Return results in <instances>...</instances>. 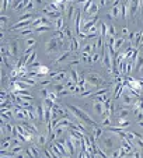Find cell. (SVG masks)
Listing matches in <instances>:
<instances>
[{"label":"cell","instance_id":"681fc988","mask_svg":"<svg viewBox=\"0 0 143 158\" xmlns=\"http://www.w3.org/2000/svg\"><path fill=\"white\" fill-rule=\"evenodd\" d=\"M24 141L20 137H11V146H23Z\"/></svg>","mask_w":143,"mask_h":158},{"label":"cell","instance_id":"db71d44e","mask_svg":"<svg viewBox=\"0 0 143 158\" xmlns=\"http://www.w3.org/2000/svg\"><path fill=\"white\" fill-rule=\"evenodd\" d=\"M87 2H89V0H77V2H76V3H77L79 6H84V4H86Z\"/></svg>","mask_w":143,"mask_h":158},{"label":"cell","instance_id":"8fae6325","mask_svg":"<svg viewBox=\"0 0 143 158\" xmlns=\"http://www.w3.org/2000/svg\"><path fill=\"white\" fill-rule=\"evenodd\" d=\"M24 152H25V155H27L28 158L41 157V151H39V148H38V144H31L30 147H27V148L24 150Z\"/></svg>","mask_w":143,"mask_h":158},{"label":"cell","instance_id":"2e32d148","mask_svg":"<svg viewBox=\"0 0 143 158\" xmlns=\"http://www.w3.org/2000/svg\"><path fill=\"white\" fill-rule=\"evenodd\" d=\"M119 101H121L122 105H125V106H131V105H133L135 102H136V99H135L132 95H129V94L124 93L122 95H121V98H119Z\"/></svg>","mask_w":143,"mask_h":158},{"label":"cell","instance_id":"603a6c76","mask_svg":"<svg viewBox=\"0 0 143 158\" xmlns=\"http://www.w3.org/2000/svg\"><path fill=\"white\" fill-rule=\"evenodd\" d=\"M37 110H38V119L41 123L45 122V114H46V108L44 106V104H38L37 105Z\"/></svg>","mask_w":143,"mask_h":158},{"label":"cell","instance_id":"94428289","mask_svg":"<svg viewBox=\"0 0 143 158\" xmlns=\"http://www.w3.org/2000/svg\"><path fill=\"white\" fill-rule=\"evenodd\" d=\"M124 158H132V154L131 155H126V157H124Z\"/></svg>","mask_w":143,"mask_h":158},{"label":"cell","instance_id":"d6a6232c","mask_svg":"<svg viewBox=\"0 0 143 158\" xmlns=\"http://www.w3.org/2000/svg\"><path fill=\"white\" fill-rule=\"evenodd\" d=\"M129 112H131L129 108H119V109L116 110V115H118V118H124V119H126V116H128Z\"/></svg>","mask_w":143,"mask_h":158},{"label":"cell","instance_id":"277c9868","mask_svg":"<svg viewBox=\"0 0 143 158\" xmlns=\"http://www.w3.org/2000/svg\"><path fill=\"white\" fill-rule=\"evenodd\" d=\"M62 48H63V45L60 44V42L58 41L55 36H52L51 39H48V41H46L44 51H45V53H46V55H56Z\"/></svg>","mask_w":143,"mask_h":158},{"label":"cell","instance_id":"ffe728a7","mask_svg":"<svg viewBox=\"0 0 143 158\" xmlns=\"http://www.w3.org/2000/svg\"><path fill=\"white\" fill-rule=\"evenodd\" d=\"M95 46H97V45H95V42H87L83 48H81V52H86V53L93 55L94 52H97V48H95Z\"/></svg>","mask_w":143,"mask_h":158},{"label":"cell","instance_id":"d590c367","mask_svg":"<svg viewBox=\"0 0 143 158\" xmlns=\"http://www.w3.org/2000/svg\"><path fill=\"white\" fill-rule=\"evenodd\" d=\"M37 45V41L34 38H27L25 41H24V46H25V49H28V48H34Z\"/></svg>","mask_w":143,"mask_h":158},{"label":"cell","instance_id":"6125c7cd","mask_svg":"<svg viewBox=\"0 0 143 158\" xmlns=\"http://www.w3.org/2000/svg\"><path fill=\"white\" fill-rule=\"evenodd\" d=\"M0 158H14V157H0Z\"/></svg>","mask_w":143,"mask_h":158},{"label":"cell","instance_id":"c3c4849f","mask_svg":"<svg viewBox=\"0 0 143 158\" xmlns=\"http://www.w3.org/2000/svg\"><path fill=\"white\" fill-rule=\"evenodd\" d=\"M10 152H11V154L15 157L17 154L23 152V146H13V147H11V150H10Z\"/></svg>","mask_w":143,"mask_h":158},{"label":"cell","instance_id":"60d3db41","mask_svg":"<svg viewBox=\"0 0 143 158\" xmlns=\"http://www.w3.org/2000/svg\"><path fill=\"white\" fill-rule=\"evenodd\" d=\"M100 31H101V36L107 38V36H108V24L101 23V24H100Z\"/></svg>","mask_w":143,"mask_h":158},{"label":"cell","instance_id":"5bb4252c","mask_svg":"<svg viewBox=\"0 0 143 158\" xmlns=\"http://www.w3.org/2000/svg\"><path fill=\"white\" fill-rule=\"evenodd\" d=\"M69 51L73 52V53H79L81 52V44H80V39L77 36H75L73 39L69 41Z\"/></svg>","mask_w":143,"mask_h":158},{"label":"cell","instance_id":"52a82bcc","mask_svg":"<svg viewBox=\"0 0 143 158\" xmlns=\"http://www.w3.org/2000/svg\"><path fill=\"white\" fill-rule=\"evenodd\" d=\"M14 119L17 120H30V109H24V108H20L15 105L14 106Z\"/></svg>","mask_w":143,"mask_h":158},{"label":"cell","instance_id":"d4e9b609","mask_svg":"<svg viewBox=\"0 0 143 158\" xmlns=\"http://www.w3.org/2000/svg\"><path fill=\"white\" fill-rule=\"evenodd\" d=\"M122 94H124V84H115V88H114L112 93L114 99H119Z\"/></svg>","mask_w":143,"mask_h":158},{"label":"cell","instance_id":"b9f144b4","mask_svg":"<svg viewBox=\"0 0 143 158\" xmlns=\"http://www.w3.org/2000/svg\"><path fill=\"white\" fill-rule=\"evenodd\" d=\"M42 104H44V106L46 108V109H52L54 105H55V102L52 101L51 98H45V99H42Z\"/></svg>","mask_w":143,"mask_h":158},{"label":"cell","instance_id":"ab89813d","mask_svg":"<svg viewBox=\"0 0 143 158\" xmlns=\"http://www.w3.org/2000/svg\"><path fill=\"white\" fill-rule=\"evenodd\" d=\"M63 89H66V84L65 83H55L54 84V91L55 93L59 94L60 91H63Z\"/></svg>","mask_w":143,"mask_h":158},{"label":"cell","instance_id":"74e56055","mask_svg":"<svg viewBox=\"0 0 143 158\" xmlns=\"http://www.w3.org/2000/svg\"><path fill=\"white\" fill-rule=\"evenodd\" d=\"M63 32H65V35H66V38H67V41H70V39L75 38L73 30H72L70 27H65V28H63Z\"/></svg>","mask_w":143,"mask_h":158},{"label":"cell","instance_id":"44dd1931","mask_svg":"<svg viewBox=\"0 0 143 158\" xmlns=\"http://www.w3.org/2000/svg\"><path fill=\"white\" fill-rule=\"evenodd\" d=\"M67 80H72L75 84H79V80H80V73H79L77 69H70L69 70V78Z\"/></svg>","mask_w":143,"mask_h":158},{"label":"cell","instance_id":"ac0fdd59","mask_svg":"<svg viewBox=\"0 0 143 158\" xmlns=\"http://www.w3.org/2000/svg\"><path fill=\"white\" fill-rule=\"evenodd\" d=\"M121 147L125 150L126 154H132V152L135 151V150H133V144H132L129 140H126V139H122V140H121Z\"/></svg>","mask_w":143,"mask_h":158},{"label":"cell","instance_id":"7bdbcfd3","mask_svg":"<svg viewBox=\"0 0 143 158\" xmlns=\"http://www.w3.org/2000/svg\"><path fill=\"white\" fill-rule=\"evenodd\" d=\"M91 59H93V64H94V63H98L100 60H102V53L101 52H94V53L91 55Z\"/></svg>","mask_w":143,"mask_h":158},{"label":"cell","instance_id":"f546056e","mask_svg":"<svg viewBox=\"0 0 143 158\" xmlns=\"http://www.w3.org/2000/svg\"><path fill=\"white\" fill-rule=\"evenodd\" d=\"M54 36L60 42V44L63 45V46H65L66 39H67V38H66V35H65V32H63V31H55V32H54Z\"/></svg>","mask_w":143,"mask_h":158},{"label":"cell","instance_id":"4fadbf2b","mask_svg":"<svg viewBox=\"0 0 143 158\" xmlns=\"http://www.w3.org/2000/svg\"><path fill=\"white\" fill-rule=\"evenodd\" d=\"M32 27V21H17L14 25L10 27V31H21V30H27V28Z\"/></svg>","mask_w":143,"mask_h":158},{"label":"cell","instance_id":"7c38bea8","mask_svg":"<svg viewBox=\"0 0 143 158\" xmlns=\"http://www.w3.org/2000/svg\"><path fill=\"white\" fill-rule=\"evenodd\" d=\"M76 4H77L76 2L69 3L67 10H66V17H67V21L69 23H72V24H73V20H75L76 13H77V7H76Z\"/></svg>","mask_w":143,"mask_h":158},{"label":"cell","instance_id":"5b68a950","mask_svg":"<svg viewBox=\"0 0 143 158\" xmlns=\"http://www.w3.org/2000/svg\"><path fill=\"white\" fill-rule=\"evenodd\" d=\"M9 46V56L10 57H14V59H20L18 56V52H20V39L15 38V39H11V41L7 44Z\"/></svg>","mask_w":143,"mask_h":158},{"label":"cell","instance_id":"3957f363","mask_svg":"<svg viewBox=\"0 0 143 158\" xmlns=\"http://www.w3.org/2000/svg\"><path fill=\"white\" fill-rule=\"evenodd\" d=\"M84 78H86L87 84L94 89H98V88H101V87H105V80L100 73L87 72V73H84Z\"/></svg>","mask_w":143,"mask_h":158},{"label":"cell","instance_id":"11a10c76","mask_svg":"<svg viewBox=\"0 0 143 158\" xmlns=\"http://www.w3.org/2000/svg\"><path fill=\"white\" fill-rule=\"evenodd\" d=\"M25 157H27V155H25V152H20V154H17V155H15V157L14 158H25Z\"/></svg>","mask_w":143,"mask_h":158},{"label":"cell","instance_id":"7dc6e473","mask_svg":"<svg viewBox=\"0 0 143 158\" xmlns=\"http://www.w3.org/2000/svg\"><path fill=\"white\" fill-rule=\"evenodd\" d=\"M100 125H101L104 129H107V127H110V126L112 125V120H111V118H104V119L100 122Z\"/></svg>","mask_w":143,"mask_h":158},{"label":"cell","instance_id":"816d5d0a","mask_svg":"<svg viewBox=\"0 0 143 158\" xmlns=\"http://www.w3.org/2000/svg\"><path fill=\"white\" fill-rule=\"evenodd\" d=\"M132 158H143V155L139 150H135V151L132 152Z\"/></svg>","mask_w":143,"mask_h":158},{"label":"cell","instance_id":"30bf717a","mask_svg":"<svg viewBox=\"0 0 143 158\" xmlns=\"http://www.w3.org/2000/svg\"><path fill=\"white\" fill-rule=\"evenodd\" d=\"M81 14H83V10L79 9L77 13H76V17L73 20V28H75V35H77L81 31V27H83V18H81Z\"/></svg>","mask_w":143,"mask_h":158},{"label":"cell","instance_id":"8d00e7d4","mask_svg":"<svg viewBox=\"0 0 143 158\" xmlns=\"http://www.w3.org/2000/svg\"><path fill=\"white\" fill-rule=\"evenodd\" d=\"M10 21V17L9 15H6V14H2V17H0V28L2 30H4L6 28V24Z\"/></svg>","mask_w":143,"mask_h":158},{"label":"cell","instance_id":"d6986e66","mask_svg":"<svg viewBox=\"0 0 143 158\" xmlns=\"http://www.w3.org/2000/svg\"><path fill=\"white\" fill-rule=\"evenodd\" d=\"M48 140H49V133H39L37 136V144L39 147H44L48 143Z\"/></svg>","mask_w":143,"mask_h":158},{"label":"cell","instance_id":"f35d334b","mask_svg":"<svg viewBox=\"0 0 143 158\" xmlns=\"http://www.w3.org/2000/svg\"><path fill=\"white\" fill-rule=\"evenodd\" d=\"M35 11V3H34L32 0H31L30 3L27 4V6L24 7V10H23V13H34Z\"/></svg>","mask_w":143,"mask_h":158},{"label":"cell","instance_id":"8992f818","mask_svg":"<svg viewBox=\"0 0 143 158\" xmlns=\"http://www.w3.org/2000/svg\"><path fill=\"white\" fill-rule=\"evenodd\" d=\"M91 108H93V112H94V115L100 119V122L102 120V118H104V102H98L95 101V99H93L91 101Z\"/></svg>","mask_w":143,"mask_h":158},{"label":"cell","instance_id":"7402d4cb","mask_svg":"<svg viewBox=\"0 0 143 158\" xmlns=\"http://www.w3.org/2000/svg\"><path fill=\"white\" fill-rule=\"evenodd\" d=\"M126 155H128V154L125 152V150H124L122 147L119 146L118 148H115V150H114V151L110 154V158H124V157H126Z\"/></svg>","mask_w":143,"mask_h":158},{"label":"cell","instance_id":"f5cc1de1","mask_svg":"<svg viewBox=\"0 0 143 158\" xmlns=\"http://www.w3.org/2000/svg\"><path fill=\"white\" fill-rule=\"evenodd\" d=\"M108 2H110V0H98V3H100V6H101V7H105V6H107Z\"/></svg>","mask_w":143,"mask_h":158},{"label":"cell","instance_id":"f907efd6","mask_svg":"<svg viewBox=\"0 0 143 158\" xmlns=\"http://www.w3.org/2000/svg\"><path fill=\"white\" fill-rule=\"evenodd\" d=\"M128 35H129L128 27H122V30H121V36H125V38H128Z\"/></svg>","mask_w":143,"mask_h":158},{"label":"cell","instance_id":"836d02e7","mask_svg":"<svg viewBox=\"0 0 143 158\" xmlns=\"http://www.w3.org/2000/svg\"><path fill=\"white\" fill-rule=\"evenodd\" d=\"M20 80V81H23V83H25L28 87H35L37 85V81L35 80H32V78H30V77H24V78H17V81Z\"/></svg>","mask_w":143,"mask_h":158},{"label":"cell","instance_id":"6da1fadb","mask_svg":"<svg viewBox=\"0 0 143 158\" xmlns=\"http://www.w3.org/2000/svg\"><path fill=\"white\" fill-rule=\"evenodd\" d=\"M63 105H65L66 109H69L72 114H73V116H75L76 119L83 120L84 123L90 125L91 127H95V126H98V122H97L94 118L90 116V114L87 112V110L81 109L80 106H76V105H73V104H63Z\"/></svg>","mask_w":143,"mask_h":158},{"label":"cell","instance_id":"f6af8a7d","mask_svg":"<svg viewBox=\"0 0 143 158\" xmlns=\"http://www.w3.org/2000/svg\"><path fill=\"white\" fill-rule=\"evenodd\" d=\"M52 27H49V25H41V27H38V28H35V34H44V32H48V31L51 30Z\"/></svg>","mask_w":143,"mask_h":158},{"label":"cell","instance_id":"91938a15","mask_svg":"<svg viewBox=\"0 0 143 158\" xmlns=\"http://www.w3.org/2000/svg\"><path fill=\"white\" fill-rule=\"evenodd\" d=\"M39 158H48V157H46V155L44 154V155H41V157H39Z\"/></svg>","mask_w":143,"mask_h":158},{"label":"cell","instance_id":"9f6ffc18","mask_svg":"<svg viewBox=\"0 0 143 158\" xmlns=\"http://www.w3.org/2000/svg\"><path fill=\"white\" fill-rule=\"evenodd\" d=\"M32 2L35 4H42V3H44V0H32Z\"/></svg>","mask_w":143,"mask_h":158},{"label":"cell","instance_id":"f1b7e54d","mask_svg":"<svg viewBox=\"0 0 143 158\" xmlns=\"http://www.w3.org/2000/svg\"><path fill=\"white\" fill-rule=\"evenodd\" d=\"M49 73H51V67L49 66H41V67H38V78L45 77Z\"/></svg>","mask_w":143,"mask_h":158},{"label":"cell","instance_id":"bcb514c9","mask_svg":"<svg viewBox=\"0 0 143 158\" xmlns=\"http://www.w3.org/2000/svg\"><path fill=\"white\" fill-rule=\"evenodd\" d=\"M94 2H95V0H89V2H87V3L83 6V9H81V10H83L84 14H89V11H90V9H91V6L94 4Z\"/></svg>","mask_w":143,"mask_h":158},{"label":"cell","instance_id":"7a4b0ae2","mask_svg":"<svg viewBox=\"0 0 143 158\" xmlns=\"http://www.w3.org/2000/svg\"><path fill=\"white\" fill-rule=\"evenodd\" d=\"M107 133H108V134L104 133V136H102V139H101L102 146H104L102 148H104L105 151H108V152L111 154L114 150L118 148V147L121 146V139H119L116 134L111 133V131H108V130H107Z\"/></svg>","mask_w":143,"mask_h":158},{"label":"cell","instance_id":"be15d7a7","mask_svg":"<svg viewBox=\"0 0 143 158\" xmlns=\"http://www.w3.org/2000/svg\"><path fill=\"white\" fill-rule=\"evenodd\" d=\"M140 73H142V76H143V69H142V70H140Z\"/></svg>","mask_w":143,"mask_h":158},{"label":"cell","instance_id":"e0dca14e","mask_svg":"<svg viewBox=\"0 0 143 158\" xmlns=\"http://www.w3.org/2000/svg\"><path fill=\"white\" fill-rule=\"evenodd\" d=\"M17 32V36H18V39L20 38H31V36L35 34V31H34V28L31 27V28H27V30H21V31H15Z\"/></svg>","mask_w":143,"mask_h":158},{"label":"cell","instance_id":"ee69618b","mask_svg":"<svg viewBox=\"0 0 143 158\" xmlns=\"http://www.w3.org/2000/svg\"><path fill=\"white\" fill-rule=\"evenodd\" d=\"M37 56H38V53H37V51H34L30 55V57H28V60H27V64H25V66H27V67H28V66H31L34 62H37Z\"/></svg>","mask_w":143,"mask_h":158},{"label":"cell","instance_id":"484cf974","mask_svg":"<svg viewBox=\"0 0 143 158\" xmlns=\"http://www.w3.org/2000/svg\"><path fill=\"white\" fill-rule=\"evenodd\" d=\"M126 39H128V38H125V36H118V38H116L115 45H114V51H115V53L122 49V45L126 42Z\"/></svg>","mask_w":143,"mask_h":158},{"label":"cell","instance_id":"680465c9","mask_svg":"<svg viewBox=\"0 0 143 158\" xmlns=\"http://www.w3.org/2000/svg\"><path fill=\"white\" fill-rule=\"evenodd\" d=\"M91 158H102V157H101L100 154H97V152H95V154H93V157H91Z\"/></svg>","mask_w":143,"mask_h":158},{"label":"cell","instance_id":"ba28073f","mask_svg":"<svg viewBox=\"0 0 143 158\" xmlns=\"http://www.w3.org/2000/svg\"><path fill=\"white\" fill-rule=\"evenodd\" d=\"M126 83H128V85L131 87L132 89H135L140 95H143V84L140 83L139 78H133V77H131V76H126Z\"/></svg>","mask_w":143,"mask_h":158},{"label":"cell","instance_id":"e575fe53","mask_svg":"<svg viewBox=\"0 0 143 158\" xmlns=\"http://www.w3.org/2000/svg\"><path fill=\"white\" fill-rule=\"evenodd\" d=\"M49 89L46 88V87H42V88H39V91H38V95L41 97V99H45V98H48L49 97Z\"/></svg>","mask_w":143,"mask_h":158},{"label":"cell","instance_id":"9a60e30c","mask_svg":"<svg viewBox=\"0 0 143 158\" xmlns=\"http://www.w3.org/2000/svg\"><path fill=\"white\" fill-rule=\"evenodd\" d=\"M107 17L111 18V20L121 18V4H119V6H112V7H111V10L108 11Z\"/></svg>","mask_w":143,"mask_h":158},{"label":"cell","instance_id":"83f0119b","mask_svg":"<svg viewBox=\"0 0 143 158\" xmlns=\"http://www.w3.org/2000/svg\"><path fill=\"white\" fill-rule=\"evenodd\" d=\"M100 3L98 2H94V4L91 6V9H90V11H89V17H94V15H98V11H100Z\"/></svg>","mask_w":143,"mask_h":158},{"label":"cell","instance_id":"1f68e13d","mask_svg":"<svg viewBox=\"0 0 143 158\" xmlns=\"http://www.w3.org/2000/svg\"><path fill=\"white\" fill-rule=\"evenodd\" d=\"M115 126H118L121 129H126L128 126H131V122L128 119H124V118H118V122H116Z\"/></svg>","mask_w":143,"mask_h":158},{"label":"cell","instance_id":"4dcf8cb0","mask_svg":"<svg viewBox=\"0 0 143 158\" xmlns=\"http://www.w3.org/2000/svg\"><path fill=\"white\" fill-rule=\"evenodd\" d=\"M80 59L84 64H93V59H91V55L86 53V52H80Z\"/></svg>","mask_w":143,"mask_h":158},{"label":"cell","instance_id":"4316f807","mask_svg":"<svg viewBox=\"0 0 143 158\" xmlns=\"http://www.w3.org/2000/svg\"><path fill=\"white\" fill-rule=\"evenodd\" d=\"M135 136H136V139H135V141H133V146L139 150H143V134L135 131Z\"/></svg>","mask_w":143,"mask_h":158},{"label":"cell","instance_id":"cb8c5ba5","mask_svg":"<svg viewBox=\"0 0 143 158\" xmlns=\"http://www.w3.org/2000/svg\"><path fill=\"white\" fill-rule=\"evenodd\" d=\"M65 17H59L58 20H55L54 21V28H55V31H63V28L66 27V24H65Z\"/></svg>","mask_w":143,"mask_h":158},{"label":"cell","instance_id":"9c48e42d","mask_svg":"<svg viewBox=\"0 0 143 158\" xmlns=\"http://www.w3.org/2000/svg\"><path fill=\"white\" fill-rule=\"evenodd\" d=\"M72 55H73V52H70V51H65L62 55H59V56H58L56 59L54 60V63H52V64H54V66H56V64H58V66L62 64V66H63L65 63L67 64V63L70 62V59H72Z\"/></svg>","mask_w":143,"mask_h":158},{"label":"cell","instance_id":"6f0895ef","mask_svg":"<svg viewBox=\"0 0 143 158\" xmlns=\"http://www.w3.org/2000/svg\"><path fill=\"white\" fill-rule=\"evenodd\" d=\"M137 126H139L140 129H143V120H137Z\"/></svg>","mask_w":143,"mask_h":158}]
</instances>
